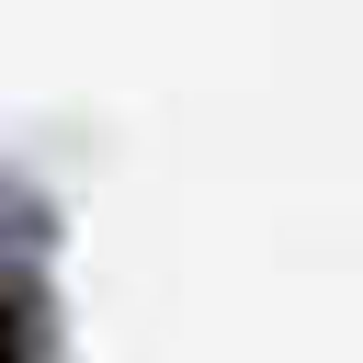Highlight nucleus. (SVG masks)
I'll use <instances>...</instances> for the list:
<instances>
[{
    "label": "nucleus",
    "mask_w": 363,
    "mask_h": 363,
    "mask_svg": "<svg viewBox=\"0 0 363 363\" xmlns=\"http://www.w3.org/2000/svg\"><path fill=\"white\" fill-rule=\"evenodd\" d=\"M0 363H34V318H23L11 284H0Z\"/></svg>",
    "instance_id": "1"
}]
</instances>
